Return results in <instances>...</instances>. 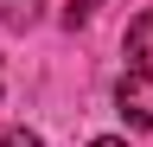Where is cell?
<instances>
[{"mask_svg":"<svg viewBox=\"0 0 153 147\" xmlns=\"http://www.w3.org/2000/svg\"><path fill=\"white\" fill-rule=\"evenodd\" d=\"M115 109L128 115V128H153V70H128L115 83Z\"/></svg>","mask_w":153,"mask_h":147,"instance_id":"obj_1","label":"cell"},{"mask_svg":"<svg viewBox=\"0 0 153 147\" xmlns=\"http://www.w3.org/2000/svg\"><path fill=\"white\" fill-rule=\"evenodd\" d=\"M121 51H128V70H153V13H140V19L128 26Z\"/></svg>","mask_w":153,"mask_h":147,"instance_id":"obj_2","label":"cell"},{"mask_svg":"<svg viewBox=\"0 0 153 147\" xmlns=\"http://www.w3.org/2000/svg\"><path fill=\"white\" fill-rule=\"evenodd\" d=\"M7 7V26H32L38 19V0H0Z\"/></svg>","mask_w":153,"mask_h":147,"instance_id":"obj_3","label":"cell"},{"mask_svg":"<svg viewBox=\"0 0 153 147\" xmlns=\"http://www.w3.org/2000/svg\"><path fill=\"white\" fill-rule=\"evenodd\" d=\"M0 147H45V141H38L32 128H7V134H0Z\"/></svg>","mask_w":153,"mask_h":147,"instance_id":"obj_4","label":"cell"},{"mask_svg":"<svg viewBox=\"0 0 153 147\" xmlns=\"http://www.w3.org/2000/svg\"><path fill=\"white\" fill-rule=\"evenodd\" d=\"M89 147H128V141H115V134H96V141H89Z\"/></svg>","mask_w":153,"mask_h":147,"instance_id":"obj_5","label":"cell"}]
</instances>
